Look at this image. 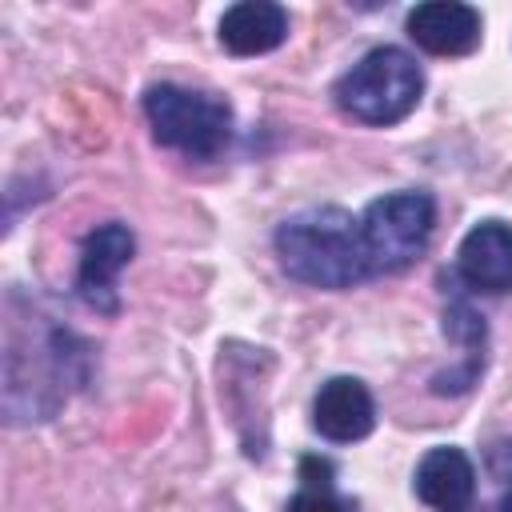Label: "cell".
<instances>
[{"instance_id": "obj_1", "label": "cell", "mask_w": 512, "mask_h": 512, "mask_svg": "<svg viewBox=\"0 0 512 512\" xmlns=\"http://www.w3.org/2000/svg\"><path fill=\"white\" fill-rule=\"evenodd\" d=\"M276 256L284 272L312 288H352L368 272L360 220L344 208H304L276 228Z\"/></svg>"}, {"instance_id": "obj_6", "label": "cell", "mask_w": 512, "mask_h": 512, "mask_svg": "<svg viewBox=\"0 0 512 512\" xmlns=\"http://www.w3.org/2000/svg\"><path fill=\"white\" fill-rule=\"evenodd\" d=\"M372 424H376V404L356 376H332L328 384H320L312 400V428L324 440L352 444V440H364Z\"/></svg>"}, {"instance_id": "obj_11", "label": "cell", "mask_w": 512, "mask_h": 512, "mask_svg": "<svg viewBox=\"0 0 512 512\" xmlns=\"http://www.w3.org/2000/svg\"><path fill=\"white\" fill-rule=\"evenodd\" d=\"M288 512H352V504L344 496H336V488H332L328 460H320V456L300 460V492L292 496Z\"/></svg>"}, {"instance_id": "obj_10", "label": "cell", "mask_w": 512, "mask_h": 512, "mask_svg": "<svg viewBox=\"0 0 512 512\" xmlns=\"http://www.w3.org/2000/svg\"><path fill=\"white\" fill-rule=\"evenodd\" d=\"M284 36H288V12L268 0H244L220 16V44L232 56L272 52L284 44Z\"/></svg>"}, {"instance_id": "obj_2", "label": "cell", "mask_w": 512, "mask_h": 512, "mask_svg": "<svg viewBox=\"0 0 512 512\" xmlns=\"http://www.w3.org/2000/svg\"><path fill=\"white\" fill-rule=\"evenodd\" d=\"M144 116L156 144L188 160H216L232 140V108L208 92H192L180 84H152L144 92Z\"/></svg>"}, {"instance_id": "obj_4", "label": "cell", "mask_w": 512, "mask_h": 512, "mask_svg": "<svg viewBox=\"0 0 512 512\" xmlns=\"http://www.w3.org/2000/svg\"><path fill=\"white\" fill-rule=\"evenodd\" d=\"M436 224V204L428 192H388L372 200L360 216V240H364V260L368 272H400L408 268L432 236Z\"/></svg>"}, {"instance_id": "obj_8", "label": "cell", "mask_w": 512, "mask_h": 512, "mask_svg": "<svg viewBox=\"0 0 512 512\" xmlns=\"http://www.w3.org/2000/svg\"><path fill=\"white\" fill-rule=\"evenodd\" d=\"M456 272L468 288L508 292L512 288V228L504 220H480L456 252Z\"/></svg>"}, {"instance_id": "obj_12", "label": "cell", "mask_w": 512, "mask_h": 512, "mask_svg": "<svg viewBox=\"0 0 512 512\" xmlns=\"http://www.w3.org/2000/svg\"><path fill=\"white\" fill-rule=\"evenodd\" d=\"M444 332H448L460 348H468L472 360H480V348H484V316H476L464 300L448 304V312H444Z\"/></svg>"}, {"instance_id": "obj_7", "label": "cell", "mask_w": 512, "mask_h": 512, "mask_svg": "<svg viewBox=\"0 0 512 512\" xmlns=\"http://www.w3.org/2000/svg\"><path fill=\"white\" fill-rule=\"evenodd\" d=\"M484 20L472 4L432 0L408 12V36L432 56H468L480 44Z\"/></svg>"}, {"instance_id": "obj_13", "label": "cell", "mask_w": 512, "mask_h": 512, "mask_svg": "<svg viewBox=\"0 0 512 512\" xmlns=\"http://www.w3.org/2000/svg\"><path fill=\"white\" fill-rule=\"evenodd\" d=\"M492 512H512V492H504L500 500H496V508Z\"/></svg>"}, {"instance_id": "obj_5", "label": "cell", "mask_w": 512, "mask_h": 512, "mask_svg": "<svg viewBox=\"0 0 512 512\" xmlns=\"http://www.w3.org/2000/svg\"><path fill=\"white\" fill-rule=\"evenodd\" d=\"M132 248H136V240H132L128 224H116V220L112 224H100V228H92L84 236L80 268H76V292H80V300L88 308H96L104 316H112L120 308V300H116V276L132 260Z\"/></svg>"}, {"instance_id": "obj_9", "label": "cell", "mask_w": 512, "mask_h": 512, "mask_svg": "<svg viewBox=\"0 0 512 512\" xmlns=\"http://www.w3.org/2000/svg\"><path fill=\"white\" fill-rule=\"evenodd\" d=\"M416 496L436 512H468L476 500V472L460 448H432L416 468Z\"/></svg>"}, {"instance_id": "obj_3", "label": "cell", "mask_w": 512, "mask_h": 512, "mask_svg": "<svg viewBox=\"0 0 512 512\" xmlns=\"http://www.w3.org/2000/svg\"><path fill=\"white\" fill-rule=\"evenodd\" d=\"M424 92V72L420 64L404 52V48H372L360 64H352L340 84H336V100L348 116L364 120V124H396L404 120Z\"/></svg>"}]
</instances>
